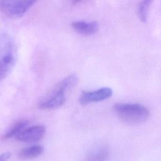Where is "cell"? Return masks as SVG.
<instances>
[{"mask_svg":"<svg viewBox=\"0 0 161 161\" xmlns=\"http://www.w3.org/2000/svg\"><path fill=\"white\" fill-rule=\"evenodd\" d=\"M11 156L10 152H4L0 155V161H8Z\"/></svg>","mask_w":161,"mask_h":161,"instance_id":"12","label":"cell"},{"mask_svg":"<svg viewBox=\"0 0 161 161\" xmlns=\"http://www.w3.org/2000/svg\"><path fill=\"white\" fill-rule=\"evenodd\" d=\"M45 127L43 125H35L24 129L16 136L18 141L33 143L40 140L45 133Z\"/></svg>","mask_w":161,"mask_h":161,"instance_id":"6","label":"cell"},{"mask_svg":"<svg viewBox=\"0 0 161 161\" xmlns=\"http://www.w3.org/2000/svg\"><path fill=\"white\" fill-rule=\"evenodd\" d=\"M16 61V47L11 38L6 33L0 34V80L12 70Z\"/></svg>","mask_w":161,"mask_h":161,"instance_id":"2","label":"cell"},{"mask_svg":"<svg viewBox=\"0 0 161 161\" xmlns=\"http://www.w3.org/2000/svg\"><path fill=\"white\" fill-rule=\"evenodd\" d=\"M152 1H143L140 2L138 7V14L141 21L145 22L147 19L148 14Z\"/></svg>","mask_w":161,"mask_h":161,"instance_id":"11","label":"cell"},{"mask_svg":"<svg viewBox=\"0 0 161 161\" xmlns=\"http://www.w3.org/2000/svg\"><path fill=\"white\" fill-rule=\"evenodd\" d=\"M109 155V148L104 145L99 146L91 151L84 161H106Z\"/></svg>","mask_w":161,"mask_h":161,"instance_id":"8","label":"cell"},{"mask_svg":"<svg viewBox=\"0 0 161 161\" xmlns=\"http://www.w3.org/2000/svg\"><path fill=\"white\" fill-rule=\"evenodd\" d=\"M28 121L26 119H20L14 123L13 126L7 131V132L2 136V140H7L14 136H17L28 125Z\"/></svg>","mask_w":161,"mask_h":161,"instance_id":"10","label":"cell"},{"mask_svg":"<svg viewBox=\"0 0 161 161\" xmlns=\"http://www.w3.org/2000/svg\"><path fill=\"white\" fill-rule=\"evenodd\" d=\"M34 3L33 1H0V10L10 18H19L24 15Z\"/></svg>","mask_w":161,"mask_h":161,"instance_id":"4","label":"cell"},{"mask_svg":"<svg viewBox=\"0 0 161 161\" xmlns=\"http://www.w3.org/2000/svg\"><path fill=\"white\" fill-rule=\"evenodd\" d=\"M72 28L80 34L89 35L95 33L99 29V23L97 21L86 22V21H75L72 24Z\"/></svg>","mask_w":161,"mask_h":161,"instance_id":"7","label":"cell"},{"mask_svg":"<svg viewBox=\"0 0 161 161\" xmlns=\"http://www.w3.org/2000/svg\"><path fill=\"white\" fill-rule=\"evenodd\" d=\"M43 152L41 145H33L22 149L19 153V157L23 160H30L40 156Z\"/></svg>","mask_w":161,"mask_h":161,"instance_id":"9","label":"cell"},{"mask_svg":"<svg viewBox=\"0 0 161 161\" xmlns=\"http://www.w3.org/2000/svg\"><path fill=\"white\" fill-rule=\"evenodd\" d=\"M114 111L125 122L131 124L140 123L149 117L148 109L144 106L135 103H118L114 106Z\"/></svg>","mask_w":161,"mask_h":161,"instance_id":"3","label":"cell"},{"mask_svg":"<svg viewBox=\"0 0 161 161\" xmlns=\"http://www.w3.org/2000/svg\"><path fill=\"white\" fill-rule=\"evenodd\" d=\"M78 82L75 75H70L62 80L48 96L45 97L38 104V108L43 110H52L62 106L66 101L65 93L74 87Z\"/></svg>","mask_w":161,"mask_h":161,"instance_id":"1","label":"cell"},{"mask_svg":"<svg viewBox=\"0 0 161 161\" xmlns=\"http://www.w3.org/2000/svg\"><path fill=\"white\" fill-rule=\"evenodd\" d=\"M112 94V89L109 87H103L93 91H84L79 97V103L82 105H86L91 103L102 101L110 97Z\"/></svg>","mask_w":161,"mask_h":161,"instance_id":"5","label":"cell"}]
</instances>
